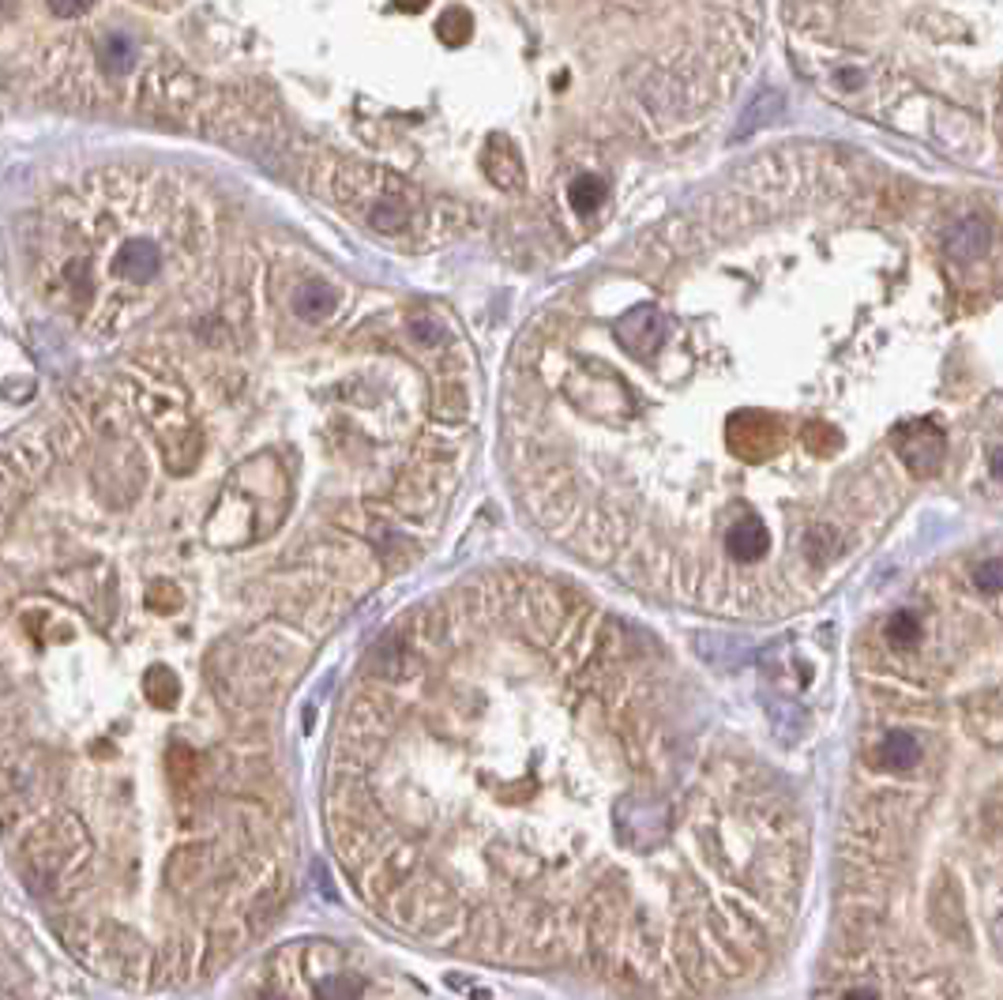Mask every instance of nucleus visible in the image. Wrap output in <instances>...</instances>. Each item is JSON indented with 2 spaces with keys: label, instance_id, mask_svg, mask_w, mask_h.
Returning a JSON list of instances; mask_svg holds the SVG:
<instances>
[{
  "label": "nucleus",
  "instance_id": "nucleus-1",
  "mask_svg": "<svg viewBox=\"0 0 1003 1000\" xmlns=\"http://www.w3.org/2000/svg\"><path fill=\"white\" fill-rule=\"evenodd\" d=\"M631 298L518 342L512 426L534 520L646 598L774 620L884 546L947 463L958 335L902 282L842 305L730 290L669 234Z\"/></svg>",
  "mask_w": 1003,
  "mask_h": 1000
},
{
  "label": "nucleus",
  "instance_id": "nucleus-2",
  "mask_svg": "<svg viewBox=\"0 0 1003 1000\" xmlns=\"http://www.w3.org/2000/svg\"><path fill=\"white\" fill-rule=\"evenodd\" d=\"M853 681L842 993L1003 997V554L924 575L861 640Z\"/></svg>",
  "mask_w": 1003,
  "mask_h": 1000
},
{
  "label": "nucleus",
  "instance_id": "nucleus-3",
  "mask_svg": "<svg viewBox=\"0 0 1003 1000\" xmlns=\"http://www.w3.org/2000/svg\"><path fill=\"white\" fill-rule=\"evenodd\" d=\"M950 407L963 414L973 460L1003 489V332H996V353L989 369L958 365L950 384Z\"/></svg>",
  "mask_w": 1003,
  "mask_h": 1000
},
{
  "label": "nucleus",
  "instance_id": "nucleus-4",
  "mask_svg": "<svg viewBox=\"0 0 1003 1000\" xmlns=\"http://www.w3.org/2000/svg\"><path fill=\"white\" fill-rule=\"evenodd\" d=\"M23 873L46 895L68 899L91 881V839L72 813L34 824L23 835Z\"/></svg>",
  "mask_w": 1003,
  "mask_h": 1000
},
{
  "label": "nucleus",
  "instance_id": "nucleus-5",
  "mask_svg": "<svg viewBox=\"0 0 1003 1000\" xmlns=\"http://www.w3.org/2000/svg\"><path fill=\"white\" fill-rule=\"evenodd\" d=\"M399 719V700L387 688H361L346 711V745H353L361 756L376 753L380 741L392 734Z\"/></svg>",
  "mask_w": 1003,
  "mask_h": 1000
},
{
  "label": "nucleus",
  "instance_id": "nucleus-6",
  "mask_svg": "<svg viewBox=\"0 0 1003 1000\" xmlns=\"http://www.w3.org/2000/svg\"><path fill=\"white\" fill-rule=\"evenodd\" d=\"M369 674L373 677H384V681H395V685H406V681H418L421 670H425V654L410 643V636H380L373 643V651H369L365 659Z\"/></svg>",
  "mask_w": 1003,
  "mask_h": 1000
},
{
  "label": "nucleus",
  "instance_id": "nucleus-7",
  "mask_svg": "<svg viewBox=\"0 0 1003 1000\" xmlns=\"http://www.w3.org/2000/svg\"><path fill=\"white\" fill-rule=\"evenodd\" d=\"M481 170L500 193H523L526 188V166H523V154L508 136L492 132L486 140V151H481Z\"/></svg>",
  "mask_w": 1003,
  "mask_h": 1000
},
{
  "label": "nucleus",
  "instance_id": "nucleus-8",
  "mask_svg": "<svg viewBox=\"0 0 1003 1000\" xmlns=\"http://www.w3.org/2000/svg\"><path fill=\"white\" fill-rule=\"evenodd\" d=\"M106 970H117V978L136 981L147 974V947L128 929H106Z\"/></svg>",
  "mask_w": 1003,
  "mask_h": 1000
},
{
  "label": "nucleus",
  "instance_id": "nucleus-9",
  "mask_svg": "<svg viewBox=\"0 0 1003 1000\" xmlns=\"http://www.w3.org/2000/svg\"><path fill=\"white\" fill-rule=\"evenodd\" d=\"M114 267H117V275L125 282H136V287H143V282H151L154 275L162 271V253H159V245H154V241L132 237V241H125V245H120Z\"/></svg>",
  "mask_w": 1003,
  "mask_h": 1000
},
{
  "label": "nucleus",
  "instance_id": "nucleus-10",
  "mask_svg": "<svg viewBox=\"0 0 1003 1000\" xmlns=\"http://www.w3.org/2000/svg\"><path fill=\"white\" fill-rule=\"evenodd\" d=\"M241 941H245V926H241V918H219L211 926V933H207V952H203L200 970L211 974V970L226 967L233 955H237Z\"/></svg>",
  "mask_w": 1003,
  "mask_h": 1000
},
{
  "label": "nucleus",
  "instance_id": "nucleus-11",
  "mask_svg": "<svg viewBox=\"0 0 1003 1000\" xmlns=\"http://www.w3.org/2000/svg\"><path fill=\"white\" fill-rule=\"evenodd\" d=\"M211 869V847L207 842H188V847L173 850L166 861V884L173 887H193L200 884Z\"/></svg>",
  "mask_w": 1003,
  "mask_h": 1000
},
{
  "label": "nucleus",
  "instance_id": "nucleus-12",
  "mask_svg": "<svg viewBox=\"0 0 1003 1000\" xmlns=\"http://www.w3.org/2000/svg\"><path fill=\"white\" fill-rule=\"evenodd\" d=\"M395 188H387V193H380L376 200L365 204V222L376 230V234H403V230L410 226V204H406V196L395 193Z\"/></svg>",
  "mask_w": 1003,
  "mask_h": 1000
},
{
  "label": "nucleus",
  "instance_id": "nucleus-13",
  "mask_svg": "<svg viewBox=\"0 0 1003 1000\" xmlns=\"http://www.w3.org/2000/svg\"><path fill=\"white\" fill-rule=\"evenodd\" d=\"M98 60L106 68V75H125L132 72V65L140 60V49H136V38L125 31H109L102 34L98 42Z\"/></svg>",
  "mask_w": 1003,
  "mask_h": 1000
},
{
  "label": "nucleus",
  "instance_id": "nucleus-14",
  "mask_svg": "<svg viewBox=\"0 0 1003 1000\" xmlns=\"http://www.w3.org/2000/svg\"><path fill=\"white\" fill-rule=\"evenodd\" d=\"M151 986L154 989H166L173 981H180L188 974V944L185 941H166L154 955V967H151Z\"/></svg>",
  "mask_w": 1003,
  "mask_h": 1000
},
{
  "label": "nucleus",
  "instance_id": "nucleus-15",
  "mask_svg": "<svg viewBox=\"0 0 1003 1000\" xmlns=\"http://www.w3.org/2000/svg\"><path fill=\"white\" fill-rule=\"evenodd\" d=\"M282 903H287V884H267L264 892L256 895L253 903H248V914H245V926L248 933H267V926H271L275 918H279Z\"/></svg>",
  "mask_w": 1003,
  "mask_h": 1000
},
{
  "label": "nucleus",
  "instance_id": "nucleus-16",
  "mask_svg": "<svg viewBox=\"0 0 1003 1000\" xmlns=\"http://www.w3.org/2000/svg\"><path fill=\"white\" fill-rule=\"evenodd\" d=\"M293 309H298V316H305L308 324H319L324 316H331L335 309V294L327 282H305V287L293 294Z\"/></svg>",
  "mask_w": 1003,
  "mask_h": 1000
},
{
  "label": "nucleus",
  "instance_id": "nucleus-17",
  "mask_svg": "<svg viewBox=\"0 0 1003 1000\" xmlns=\"http://www.w3.org/2000/svg\"><path fill=\"white\" fill-rule=\"evenodd\" d=\"M605 196H609V188H605V181L594 174H579L572 185H568V204H572L575 214H594L605 204Z\"/></svg>",
  "mask_w": 1003,
  "mask_h": 1000
},
{
  "label": "nucleus",
  "instance_id": "nucleus-18",
  "mask_svg": "<svg viewBox=\"0 0 1003 1000\" xmlns=\"http://www.w3.org/2000/svg\"><path fill=\"white\" fill-rule=\"evenodd\" d=\"M782 109H785V98L778 91L756 94V102L745 109V120H740V128H737V140H745V136L756 132L759 125H771V120H778L782 117Z\"/></svg>",
  "mask_w": 1003,
  "mask_h": 1000
},
{
  "label": "nucleus",
  "instance_id": "nucleus-19",
  "mask_svg": "<svg viewBox=\"0 0 1003 1000\" xmlns=\"http://www.w3.org/2000/svg\"><path fill=\"white\" fill-rule=\"evenodd\" d=\"M143 693L151 704L170 707V704H177V696H180V681L173 677L166 666H154L151 674L143 677Z\"/></svg>",
  "mask_w": 1003,
  "mask_h": 1000
},
{
  "label": "nucleus",
  "instance_id": "nucleus-20",
  "mask_svg": "<svg viewBox=\"0 0 1003 1000\" xmlns=\"http://www.w3.org/2000/svg\"><path fill=\"white\" fill-rule=\"evenodd\" d=\"M470 31H474V15L466 12V8H447L436 23V34L444 46H463V42L470 38Z\"/></svg>",
  "mask_w": 1003,
  "mask_h": 1000
},
{
  "label": "nucleus",
  "instance_id": "nucleus-21",
  "mask_svg": "<svg viewBox=\"0 0 1003 1000\" xmlns=\"http://www.w3.org/2000/svg\"><path fill=\"white\" fill-rule=\"evenodd\" d=\"M406 332H410V339L421 342V347H444L447 342V327L440 321H432V316H413V321L406 324Z\"/></svg>",
  "mask_w": 1003,
  "mask_h": 1000
},
{
  "label": "nucleus",
  "instance_id": "nucleus-22",
  "mask_svg": "<svg viewBox=\"0 0 1003 1000\" xmlns=\"http://www.w3.org/2000/svg\"><path fill=\"white\" fill-rule=\"evenodd\" d=\"M196 775V756L188 745H173L170 748V779L177 782V787H188Z\"/></svg>",
  "mask_w": 1003,
  "mask_h": 1000
},
{
  "label": "nucleus",
  "instance_id": "nucleus-23",
  "mask_svg": "<svg viewBox=\"0 0 1003 1000\" xmlns=\"http://www.w3.org/2000/svg\"><path fill=\"white\" fill-rule=\"evenodd\" d=\"M147 606L159 609V614H177V609H180V591L173 588V583H154V588L147 591Z\"/></svg>",
  "mask_w": 1003,
  "mask_h": 1000
},
{
  "label": "nucleus",
  "instance_id": "nucleus-24",
  "mask_svg": "<svg viewBox=\"0 0 1003 1000\" xmlns=\"http://www.w3.org/2000/svg\"><path fill=\"white\" fill-rule=\"evenodd\" d=\"M94 8V0H49V12L60 15V20H80Z\"/></svg>",
  "mask_w": 1003,
  "mask_h": 1000
},
{
  "label": "nucleus",
  "instance_id": "nucleus-25",
  "mask_svg": "<svg viewBox=\"0 0 1003 1000\" xmlns=\"http://www.w3.org/2000/svg\"><path fill=\"white\" fill-rule=\"evenodd\" d=\"M392 4L399 8V12H421V8H425L429 0H392Z\"/></svg>",
  "mask_w": 1003,
  "mask_h": 1000
},
{
  "label": "nucleus",
  "instance_id": "nucleus-26",
  "mask_svg": "<svg viewBox=\"0 0 1003 1000\" xmlns=\"http://www.w3.org/2000/svg\"><path fill=\"white\" fill-rule=\"evenodd\" d=\"M140 4H154V8H173L177 0H140Z\"/></svg>",
  "mask_w": 1003,
  "mask_h": 1000
},
{
  "label": "nucleus",
  "instance_id": "nucleus-27",
  "mask_svg": "<svg viewBox=\"0 0 1003 1000\" xmlns=\"http://www.w3.org/2000/svg\"><path fill=\"white\" fill-rule=\"evenodd\" d=\"M0 12H4V0H0Z\"/></svg>",
  "mask_w": 1003,
  "mask_h": 1000
}]
</instances>
